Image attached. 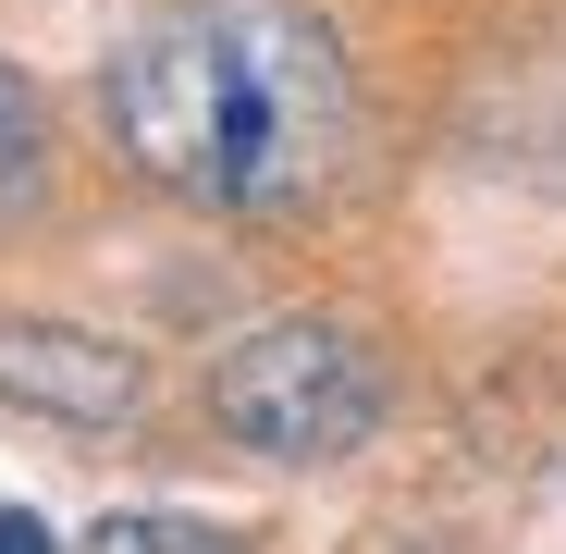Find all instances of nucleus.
I'll return each instance as SVG.
<instances>
[{
	"label": "nucleus",
	"mask_w": 566,
	"mask_h": 554,
	"mask_svg": "<svg viewBox=\"0 0 566 554\" xmlns=\"http://www.w3.org/2000/svg\"><path fill=\"white\" fill-rule=\"evenodd\" d=\"M112 148L234 222L333 198L357 148V74L308 0H172L112 50Z\"/></svg>",
	"instance_id": "nucleus-1"
},
{
	"label": "nucleus",
	"mask_w": 566,
	"mask_h": 554,
	"mask_svg": "<svg viewBox=\"0 0 566 554\" xmlns=\"http://www.w3.org/2000/svg\"><path fill=\"white\" fill-rule=\"evenodd\" d=\"M210 419L271 469H333L382 431V357L345 321H259L210 357Z\"/></svg>",
	"instance_id": "nucleus-2"
},
{
	"label": "nucleus",
	"mask_w": 566,
	"mask_h": 554,
	"mask_svg": "<svg viewBox=\"0 0 566 554\" xmlns=\"http://www.w3.org/2000/svg\"><path fill=\"white\" fill-rule=\"evenodd\" d=\"M0 407L62 419V431H124V419L148 407V357H136L124 333L0 309Z\"/></svg>",
	"instance_id": "nucleus-3"
},
{
	"label": "nucleus",
	"mask_w": 566,
	"mask_h": 554,
	"mask_svg": "<svg viewBox=\"0 0 566 554\" xmlns=\"http://www.w3.org/2000/svg\"><path fill=\"white\" fill-rule=\"evenodd\" d=\"M38 173H50V100H38V74L0 50V198H38Z\"/></svg>",
	"instance_id": "nucleus-4"
},
{
	"label": "nucleus",
	"mask_w": 566,
	"mask_h": 554,
	"mask_svg": "<svg viewBox=\"0 0 566 554\" xmlns=\"http://www.w3.org/2000/svg\"><path fill=\"white\" fill-rule=\"evenodd\" d=\"M86 554H234L222 530H198V518H99V530H86Z\"/></svg>",
	"instance_id": "nucleus-5"
},
{
	"label": "nucleus",
	"mask_w": 566,
	"mask_h": 554,
	"mask_svg": "<svg viewBox=\"0 0 566 554\" xmlns=\"http://www.w3.org/2000/svg\"><path fill=\"white\" fill-rule=\"evenodd\" d=\"M0 554H62V542H50V530H38L25 505H0Z\"/></svg>",
	"instance_id": "nucleus-6"
},
{
	"label": "nucleus",
	"mask_w": 566,
	"mask_h": 554,
	"mask_svg": "<svg viewBox=\"0 0 566 554\" xmlns=\"http://www.w3.org/2000/svg\"><path fill=\"white\" fill-rule=\"evenodd\" d=\"M382 554H419V542H382Z\"/></svg>",
	"instance_id": "nucleus-7"
}]
</instances>
